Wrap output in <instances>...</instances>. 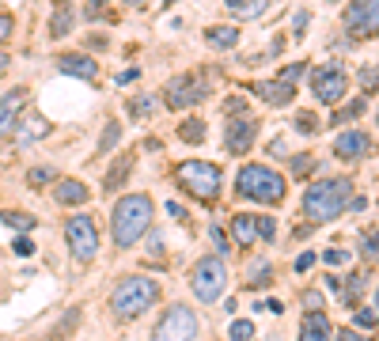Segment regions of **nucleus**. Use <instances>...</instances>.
Segmentation results:
<instances>
[{"label":"nucleus","mask_w":379,"mask_h":341,"mask_svg":"<svg viewBox=\"0 0 379 341\" xmlns=\"http://www.w3.org/2000/svg\"><path fill=\"white\" fill-rule=\"evenodd\" d=\"M353 201V182L349 178H319L303 190V216L311 224H330L334 216H342Z\"/></svg>","instance_id":"nucleus-1"},{"label":"nucleus","mask_w":379,"mask_h":341,"mask_svg":"<svg viewBox=\"0 0 379 341\" xmlns=\"http://www.w3.org/2000/svg\"><path fill=\"white\" fill-rule=\"evenodd\" d=\"M152 224V198L148 193H125L114 205V216H110V231H114L118 247H133Z\"/></svg>","instance_id":"nucleus-2"},{"label":"nucleus","mask_w":379,"mask_h":341,"mask_svg":"<svg viewBox=\"0 0 379 341\" xmlns=\"http://www.w3.org/2000/svg\"><path fill=\"white\" fill-rule=\"evenodd\" d=\"M285 175L265 164H243L236 175V193L239 198H251V201H262V205H277V201H285Z\"/></svg>","instance_id":"nucleus-3"},{"label":"nucleus","mask_w":379,"mask_h":341,"mask_svg":"<svg viewBox=\"0 0 379 341\" xmlns=\"http://www.w3.org/2000/svg\"><path fill=\"white\" fill-rule=\"evenodd\" d=\"M159 299V284L152 277H125L122 284L114 288V296H110V307H114L118 319H136V315H144L152 304Z\"/></svg>","instance_id":"nucleus-4"},{"label":"nucleus","mask_w":379,"mask_h":341,"mask_svg":"<svg viewBox=\"0 0 379 341\" xmlns=\"http://www.w3.org/2000/svg\"><path fill=\"white\" fill-rule=\"evenodd\" d=\"M179 186H186L193 198L201 201H213L216 193H220V167L216 164H205V159H186V164H179Z\"/></svg>","instance_id":"nucleus-5"},{"label":"nucleus","mask_w":379,"mask_h":341,"mask_svg":"<svg viewBox=\"0 0 379 341\" xmlns=\"http://www.w3.org/2000/svg\"><path fill=\"white\" fill-rule=\"evenodd\" d=\"M224 284H228V270H224L220 258L209 254V258H201V262L193 265V273H190V288H193V296H197L201 304H213V299H220Z\"/></svg>","instance_id":"nucleus-6"},{"label":"nucleus","mask_w":379,"mask_h":341,"mask_svg":"<svg viewBox=\"0 0 379 341\" xmlns=\"http://www.w3.org/2000/svg\"><path fill=\"white\" fill-rule=\"evenodd\" d=\"M209 95V72H186V76H175L167 84V107L171 110H186L193 103H201Z\"/></svg>","instance_id":"nucleus-7"},{"label":"nucleus","mask_w":379,"mask_h":341,"mask_svg":"<svg viewBox=\"0 0 379 341\" xmlns=\"http://www.w3.org/2000/svg\"><path fill=\"white\" fill-rule=\"evenodd\" d=\"M193 338H197V315L182 304L167 307V315L159 319L156 334H152V341H193Z\"/></svg>","instance_id":"nucleus-8"},{"label":"nucleus","mask_w":379,"mask_h":341,"mask_svg":"<svg viewBox=\"0 0 379 341\" xmlns=\"http://www.w3.org/2000/svg\"><path fill=\"white\" fill-rule=\"evenodd\" d=\"M64 239H69V250L76 262H91L99 254V231H95V220L91 216H72L64 224Z\"/></svg>","instance_id":"nucleus-9"},{"label":"nucleus","mask_w":379,"mask_h":341,"mask_svg":"<svg viewBox=\"0 0 379 341\" xmlns=\"http://www.w3.org/2000/svg\"><path fill=\"white\" fill-rule=\"evenodd\" d=\"M311 91H315L319 103L337 107V103L345 99V91H349V76H345L342 64H322V69L315 72V80H311Z\"/></svg>","instance_id":"nucleus-10"},{"label":"nucleus","mask_w":379,"mask_h":341,"mask_svg":"<svg viewBox=\"0 0 379 341\" xmlns=\"http://www.w3.org/2000/svg\"><path fill=\"white\" fill-rule=\"evenodd\" d=\"M349 35H379V0H353L345 8Z\"/></svg>","instance_id":"nucleus-11"},{"label":"nucleus","mask_w":379,"mask_h":341,"mask_svg":"<svg viewBox=\"0 0 379 341\" xmlns=\"http://www.w3.org/2000/svg\"><path fill=\"white\" fill-rule=\"evenodd\" d=\"M258 137V121L251 114H243V118H228V133H224V148L231 152V156H243V152H251Z\"/></svg>","instance_id":"nucleus-12"},{"label":"nucleus","mask_w":379,"mask_h":341,"mask_svg":"<svg viewBox=\"0 0 379 341\" xmlns=\"http://www.w3.org/2000/svg\"><path fill=\"white\" fill-rule=\"evenodd\" d=\"M23 107H27V87H12L8 95H0V133H12L15 121L23 118Z\"/></svg>","instance_id":"nucleus-13"},{"label":"nucleus","mask_w":379,"mask_h":341,"mask_svg":"<svg viewBox=\"0 0 379 341\" xmlns=\"http://www.w3.org/2000/svg\"><path fill=\"white\" fill-rule=\"evenodd\" d=\"M58 69L64 72V76H76V80H95L99 76V61L87 57V53H61Z\"/></svg>","instance_id":"nucleus-14"},{"label":"nucleus","mask_w":379,"mask_h":341,"mask_svg":"<svg viewBox=\"0 0 379 341\" xmlns=\"http://www.w3.org/2000/svg\"><path fill=\"white\" fill-rule=\"evenodd\" d=\"M368 148H372V141H368V133H360V129H349V133H342L334 141V156L337 159H349V164H353V159H360Z\"/></svg>","instance_id":"nucleus-15"},{"label":"nucleus","mask_w":379,"mask_h":341,"mask_svg":"<svg viewBox=\"0 0 379 341\" xmlns=\"http://www.w3.org/2000/svg\"><path fill=\"white\" fill-rule=\"evenodd\" d=\"M53 198H58V205H84L87 201V186L80 182V178H61L58 190H53Z\"/></svg>","instance_id":"nucleus-16"},{"label":"nucleus","mask_w":379,"mask_h":341,"mask_svg":"<svg viewBox=\"0 0 379 341\" xmlns=\"http://www.w3.org/2000/svg\"><path fill=\"white\" fill-rule=\"evenodd\" d=\"M254 91L262 95L265 103H273V107H288L292 95H296V87L285 84V80H273V84H254Z\"/></svg>","instance_id":"nucleus-17"},{"label":"nucleus","mask_w":379,"mask_h":341,"mask_svg":"<svg viewBox=\"0 0 379 341\" xmlns=\"http://www.w3.org/2000/svg\"><path fill=\"white\" fill-rule=\"evenodd\" d=\"M300 341H330V319L322 311H311L300 326Z\"/></svg>","instance_id":"nucleus-18"},{"label":"nucleus","mask_w":379,"mask_h":341,"mask_svg":"<svg viewBox=\"0 0 379 341\" xmlns=\"http://www.w3.org/2000/svg\"><path fill=\"white\" fill-rule=\"evenodd\" d=\"M53 125L46 118H23V125L15 129V141L19 144H30V141H42V137H50Z\"/></svg>","instance_id":"nucleus-19"},{"label":"nucleus","mask_w":379,"mask_h":341,"mask_svg":"<svg viewBox=\"0 0 379 341\" xmlns=\"http://www.w3.org/2000/svg\"><path fill=\"white\" fill-rule=\"evenodd\" d=\"M231 239L239 243V247H251L258 239V216H243L239 213L236 220H231Z\"/></svg>","instance_id":"nucleus-20"},{"label":"nucleus","mask_w":379,"mask_h":341,"mask_svg":"<svg viewBox=\"0 0 379 341\" xmlns=\"http://www.w3.org/2000/svg\"><path fill=\"white\" fill-rule=\"evenodd\" d=\"M129 170H133V156H129V152H125V156H122V159H118L114 167L107 170V178H103V190H107V193H114L118 186H122L125 178H129Z\"/></svg>","instance_id":"nucleus-21"},{"label":"nucleus","mask_w":379,"mask_h":341,"mask_svg":"<svg viewBox=\"0 0 379 341\" xmlns=\"http://www.w3.org/2000/svg\"><path fill=\"white\" fill-rule=\"evenodd\" d=\"M205 42L216 46V50H228V46L239 42V27H209L205 30Z\"/></svg>","instance_id":"nucleus-22"},{"label":"nucleus","mask_w":379,"mask_h":341,"mask_svg":"<svg viewBox=\"0 0 379 341\" xmlns=\"http://www.w3.org/2000/svg\"><path fill=\"white\" fill-rule=\"evenodd\" d=\"M224 4H228V12L243 15V19H258L270 8V0H224Z\"/></svg>","instance_id":"nucleus-23"},{"label":"nucleus","mask_w":379,"mask_h":341,"mask_svg":"<svg viewBox=\"0 0 379 341\" xmlns=\"http://www.w3.org/2000/svg\"><path fill=\"white\" fill-rule=\"evenodd\" d=\"M0 224L15 227V231H35L38 220L30 213H15V209H0Z\"/></svg>","instance_id":"nucleus-24"},{"label":"nucleus","mask_w":379,"mask_h":341,"mask_svg":"<svg viewBox=\"0 0 379 341\" xmlns=\"http://www.w3.org/2000/svg\"><path fill=\"white\" fill-rule=\"evenodd\" d=\"M179 137L186 144H201V141H205V121H201V118H186L179 125Z\"/></svg>","instance_id":"nucleus-25"},{"label":"nucleus","mask_w":379,"mask_h":341,"mask_svg":"<svg viewBox=\"0 0 379 341\" xmlns=\"http://www.w3.org/2000/svg\"><path fill=\"white\" fill-rule=\"evenodd\" d=\"M118 141H122V121H107V133L99 141V156H110L118 148Z\"/></svg>","instance_id":"nucleus-26"},{"label":"nucleus","mask_w":379,"mask_h":341,"mask_svg":"<svg viewBox=\"0 0 379 341\" xmlns=\"http://www.w3.org/2000/svg\"><path fill=\"white\" fill-rule=\"evenodd\" d=\"M69 30H72V8H69V4H61L58 12H53L50 35H53V38H61V35H69Z\"/></svg>","instance_id":"nucleus-27"},{"label":"nucleus","mask_w":379,"mask_h":341,"mask_svg":"<svg viewBox=\"0 0 379 341\" xmlns=\"http://www.w3.org/2000/svg\"><path fill=\"white\" fill-rule=\"evenodd\" d=\"M360 288H364V273H349V284H345V292H342V304L357 307V299H360Z\"/></svg>","instance_id":"nucleus-28"},{"label":"nucleus","mask_w":379,"mask_h":341,"mask_svg":"<svg viewBox=\"0 0 379 341\" xmlns=\"http://www.w3.org/2000/svg\"><path fill=\"white\" fill-rule=\"evenodd\" d=\"M228 338H231V341H251V338H254V322H251V319H236V322L228 326Z\"/></svg>","instance_id":"nucleus-29"},{"label":"nucleus","mask_w":379,"mask_h":341,"mask_svg":"<svg viewBox=\"0 0 379 341\" xmlns=\"http://www.w3.org/2000/svg\"><path fill=\"white\" fill-rule=\"evenodd\" d=\"M152 110H156V99H152V95H136V99L129 103V114H133V118H148Z\"/></svg>","instance_id":"nucleus-30"},{"label":"nucleus","mask_w":379,"mask_h":341,"mask_svg":"<svg viewBox=\"0 0 379 341\" xmlns=\"http://www.w3.org/2000/svg\"><path fill=\"white\" fill-rule=\"evenodd\" d=\"M364 107H368V103H364V95H360V99H353V103H349V107H345V110H337V114H334V121H337V125H342V121H353V118H360V114H364Z\"/></svg>","instance_id":"nucleus-31"},{"label":"nucleus","mask_w":379,"mask_h":341,"mask_svg":"<svg viewBox=\"0 0 379 341\" xmlns=\"http://www.w3.org/2000/svg\"><path fill=\"white\" fill-rule=\"evenodd\" d=\"M360 87L368 91H379V64H372V69H360Z\"/></svg>","instance_id":"nucleus-32"},{"label":"nucleus","mask_w":379,"mask_h":341,"mask_svg":"<svg viewBox=\"0 0 379 341\" xmlns=\"http://www.w3.org/2000/svg\"><path fill=\"white\" fill-rule=\"evenodd\" d=\"M360 254H364V258H379V227L364 235V243H360Z\"/></svg>","instance_id":"nucleus-33"},{"label":"nucleus","mask_w":379,"mask_h":341,"mask_svg":"<svg viewBox=\"0 0 379 341\" xmlns=\"http://www.w3.org/2000/svg\"><path fill=\"white\" fill-rule=\"evenodd\" d=\"M349 250H337V247H330L326 250V254H322V262H326V265H349Z\"/></svg>","instance_id":"nucleus-34"},{"label":"nucleus","mask_w":379,"mask_h":341,"mask_svg":"<svg viewBox=\"0 0 379 341\" xmlns=\"http://www.w3.org/2000/svg\"><path fill=\"white\" fill-rule=\"evenodd\" d=\"M27 178H30V186H46L50 178H58V175H53L50 167H30V170H27Z\"/></svg>","instance_id":"nucleus-35"},{"label":"nucleus","mask_w":379,"mask_h":341,"mask_svg":"<svg viewBox=\"0 0 379 341\" xmlns=\"http://www.w3.org/2000/svg\"><path fill=\"white\" fill-rule=\"evenodd\" d=\"M273 235H277V224H273L270 216H258V239L273 243Z\"/></svg>","instance_id":"nucleus-36"},{"label":"nucleus","mask_w":379,"mask_h":341,"mask_svg":"<svg viewBox=\"0 0 379 341\" xmlns=\"http://www.w3.org/2000/svg\"><path fill=\"white\" fill-rule=\"evenodd\" d=\"M376 319H379V315H376V311H368V307H360V311L353 315V322H357L360 330H372V326H376Z\"/></svg>","instance_id":"nucleus-37"},{"label":"nucleus","mask_w":379,"mask_h":341,"mask_svg":"<svg viewBox=\"0 0 379 341\" xmlns=\"http://www.w3.org/2000/svg\"><path fill=\"white\" fill-rule=\"evenodd\" d=\"M300 76H303V61H296V64H288V69H281L277 80H285V84H296Z\"/></svg>","instance_id":"nucleus-38"},{"label":"nucleus","mask_w":379,"mask_h":341,"mask_svg":"<svg viewBox=\"0 0 379 341\" xmlns=\"http://www.w3.org/2000/svg\"><path fill=\"white\" fill-rule=\"evenodd\" d=\"M265 281H270V265L258 262V265H254V273H251V284H265Z\"/></svg>","instance_id":"nucleus-39"},{"label":"nucleus","mask_w":379,"mask_h":341,"mask_svg":"<svg viewBox=\"0 0 379 341\" xmlns=\"http://www.w3.org/2000/svg\"><path fill=\"white\" fill-rule=\"evenodd\" d=\"M12 250H15L19 258H27V254H35V243H30V239H15V243H12Z\"/></svg>","instance_id":"nucleus-40"},{"label":"nucleus","mask_w":379,"mask_h":341,"mask_svg":"<svg viewBox=\"0 0 379 341\" xmlns=\"http://www.w3.org/2000/svg\"><path fill=\"white\" fill-rule=\"evenodd\" d=\"M315 114H300V118H296V129H300V133H315Z\"/></svg>","instance_id":"nucleus-41"},{"label":"nucleus","mask_w":379,"mask_h":341,"mask_svg":"<svg viewBox=\"0 0 379 341\" xmlns=\"http://www.w3.org/2000/svg\"><path fill=\"white\" fill-rule=\"evenodd\" d=\"M308 23H311V12H296V38H303Z\"/></svg>","instance_id":"nucleus-42"},{"label":"nucleus","mask_w":379,"mask_h":341,"mask_svg":"<svg viewBox=\"0 0 379 341\" xmlns=\"http://www.w3.org/2000/svg\"><path fill=\"white\" fill-rule=\"evenodd\" d=\"M311 265H315V254H311V250H303V254L296 258V270L303 273V270H311Z\"/></svg>","instance_id":"nucleus-43"},{"label":"nucleus","mask_w":379,"mask_h":341,"mask_svg":"<svg viewBox=\"0 0 379 341\" xmlns=\"http://www.w3.org/2000/svg\"><path fill=\"white\" fill-rule=\"evenodd\" d=\"M8 35H12V15H8V12H0V42H4Z\"/></svg>","instance_id":"nucleus-44"},{"label":"nucleus","mask_w":379,"mask_h":341,"mask_svg":"<svg viewBox=\"0 0 379 341\" xmlns=\"http://www.w3.org/2000/svg\"><path fill=\"white\" fill-rule=\"evenodd\" d=\"M224 110H228V114H239V110H243V114H247V99H228V103H224Z\"/></svg>","instance_id":"nucleus-45"},{"label":"nucleus","mask_w":379,"mask_h":341,"mask_svg":"<svg viewBox=\"0 0 379 341\" xmlns=\"http://www.w3.org/2000/svg\"><path fill=\"white\" fill-rule=\"evenodd\" d=\"M167 213H171L175 220H186V209H182L179 201H167Z\"/></svg>","instance_id":"nucleus-46"},{"label":"nucleus","mask_w":379,"mask_h":341,"mask_svg":"<svg viewBox=\"0 0 379 341\" xmlns=\"http://www.w3.org/2000/svg\"><path fill=\"white\" fill-rule=\"evenodd\" d=\"M303 304H308L311 311H319V307H322V296H319V292H308V296H303Z\"/></svg>","instance_id":"nucleus-47"},{"label":"nucleus","mask_w":379,"mask_h":341,"mask_svg":"<svg viewBox=\"0 0 379 341\" xmlns=\"http://www.w3.org/2000/svg\"><path fill=\"white\" fill-rule=\"evenodd\" d=\"M364 209H368V198H353L349 201V213H364Z\"/></svg>","instance_id":"nucleus-48"},{"label":"nucleus","mask_w":379,"mask_h":341,"mask_svg":"<svg viewBox=\"0 0 379 341\" xmlns=\"http://www.w3.org/2000/svg\"><path fill=\"white\" fill-rule=\"evenodd\" d=\"M213 243H216V250H220V254L228 250V239H224V231H216V227H213Z\"/></svg>","instance_id":"nucleus-49"},{"label":"nucleus","mask_w":379,"mask_h":341,"mask_svg":"<svg viewBox=\"0 0 379 341\" xmlns=\"http://www.w3.org/2000/svg\"><path fill=\"white\" fill-rule=\"evenodd\" d=\"M136 76H141V72H136V69H129V72H122V76H118V87H122V84H133Z\"/></svg>","instance_id":"nucleus-50"},{"label":"nucleus","mask_w":379,"mask_h":341,"mask_svg":"<svg viewBox=\"0 0 379 341\" xmlns=\"http://www.w3.org/2000/svg\"><path fill=\"white\" fill-rule=\"evenodd\" d=\"M308 167H311V159H303V156L292 159V170H308Z\"/></svg>","instance_id":"nucleus-51"},{"label":"nucleus","mask_w":379,"mask_h":341,"mask_svg":"<svg viewBox=\"0 0 379 341\" xmlns=\"http://www.w3.org/2000/svg\"><path fill=\"white\" fill-rule=\"evenodd\" d=\"M337 341H360L357 334H349V330H345V334H337Z\"/></svg>","instance_id":"nucleus-52"},{"label":"nucleus","mask_w":379,"mask_h":341,"mask_svg":"<svg viewBox=\"0 0 379 341\" xmlns=\"http://www.w3.org/2000/svg\"><path fill=\"white\" fill-rule=\"evenodd\" d=\"M372 311H376V315H379V288H376V307H372Z\"/></svg>","instance_id":"nucleus-53"},{"label":"nucleus","mask_w":379,"mask_h":341,"mask_svg":"<svg viewBox=\"0 0 379 341\" xmlns=\"http://www.w3.org/2000/svg\"><path fill=\"white\" fill-rule=\"evenodd\" d=\"M125 4H133V8H141V4H144V0H125Z\"/></svg>","instance_id":"nucleus-54"},{"label":"nucleus","mask_w":379,"mask_h":341,"mask_svg":"<svg viewBox=\"0 0 379 341\" xmlns=\"http://www.w3.org/2000/svg\"><path fill=\"white\" fill-rule=\"evenodd\" d=\"M91 4H107V0H91Z\"/></svg>","instance_id":"nucleus-55"},{"label":"nucleus","mask_w":379,"mask_h":341,"mask_svg":"<svg viewBox=\"0 0 379 341\" xmlns=\"http://www.w3.org/2000/svg\"><path fill=\"white\" fill-rule=\"evenodd\" d=\"M330 4H334V0H330Z\"/></svg>","instance_id":"nucleus-56"},{"label":"nucleus","mask_w":379,"mask_h":341,"mask_svg":"<svg viewBox=\"0 0 379 341\" xmlns=\"http://www.w3.org/2000/svg\"><path fill=\"white\" fill-rule=\"evenodd\" d=\"M376 121H379V118H376Z\"/></svg>","instance_id":"nucleus-57"},{"label":"nucleus","mask_w":379,"mask_h":341,"mask_svg":"<svg viewBox=\"0 0 379 341\" xmlns=\"http://www.w3.org/2000/svg\"><path fill=\"white\" fill-rule=\"evenodd\" d=\"M376 341H379V338H376Z\"/></svg>","instance_id":"nucleus-58"}]
</instances>
